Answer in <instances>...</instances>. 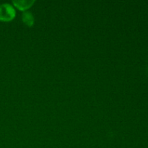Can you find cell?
<instances>
[{
	"label": "cell",
	"mask_w": 148,
	"mask_h": 148,
	"mask_svg": "<svg viewBox=\"0 0 148 148\" xmlns=\"http://www.w3.org/2000/svg\"><path fill=\"white\" fill-rule=\"evenodd\" d=\"M13 4L15 7L18 8L19 10L25 11V10L28 9L34 3L33 0H14L12 1Z\"/></svg>",
	"instance_id": "obj_2"
},
{
	"label": "cell",
	"mask_w": 148,
	"mask_h": 148,
	"mask_svg": "<svg viewBox=\"0 0 148 148\" xmlns=\"http://www.w3.org/2000/svg\"><path fill=\"white\" fill-rule=\"evenodd\" d=\"M23 23L28 26L33 25L34 23V17H33V14L30 12H24L22 16Z\"/></svg>",
	"instance_id": "obj_3"
},
{
	"label": "cell",
	"mask_w": 148,
	"mask_h": 148,
	"mask_svg": "<svg viewBox=\"0 0 148 148\" xmlns=\"http://www.w3.org/2000/svg\"><path fill=\"white\" fill-rule=\"evenodd\" d=\"M15 15V10L10 4L5 3L0 5V21H11L14 18Z\"/></svg>",
	"instance_id": "obj_1"
}]
</instances>
